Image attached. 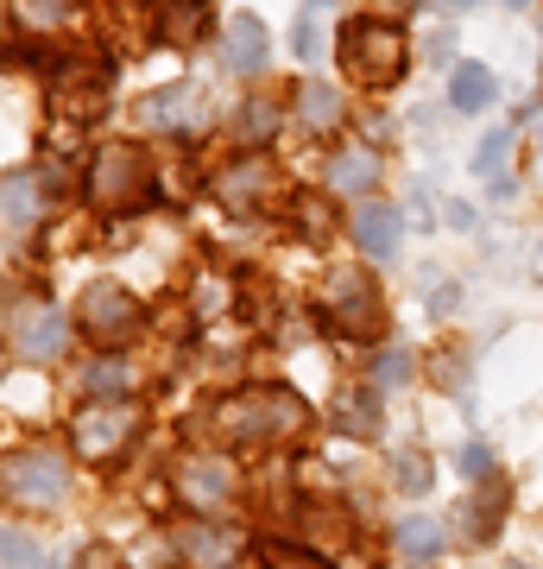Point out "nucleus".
I'll return each mask as SVG.
<instances>
[{
	"instance_id": "ddd939ff",
	"label": "nucleus",
	"mask_w": 543,
	"mask_h": 569,
	"mask_svg": "<svg viewBox=\"0 0 543 569\" xmlns=\"http://www.w3.org/2000/svg\"><path fill=\"white\" fill-rule=\"evenodd\" d=\"M380 146H335L329 152V164H322V190L329 197H354V203H366L373 197V183H380Z\"/></svg>"
},
{
	"instance_id": "9d476101",
	"label": "nucleus",
	"mask_w": 543,
	"mask_h": 569,
	"mask_svg": "<svg viewBox=\"0 0 543 569\" xmlns=\"http://www.w3.org/2000/svg\"><path fill=\"white\" fill-rule=\"evenodd\" d=\"M234 488H241V475H234V462H228V456H215V449H197V456H183V462H178V493L197 512L228 507V500H234Z\"/></svg>"
},
{
	"instance_id": "473e14b6",
	"label": "nucleus",
	"mask_w": 543,
	"mask_h": 569,
	"mask_svg": "<svg viewBox=\"0 0 543 569\" xmlns=\"http://www.w3.org/2000/svg\"><path fill=\"white\" fill-rule=\"evenodd\" d=\"M443 222L449 228H474V203H443Z\"/></svg>"
},
{
	"instance_id": "2f4dec72",
	"label": "nucleus",
	"mask_w": 543,
	"mask_h": 569,
	"mask_svg": "<svg viewBox=\"0 0 543 569\" xmlns=\"http://www.w3.org/2000/svg\"><path fill=\"white\" fill-rule=\"evenodd\" d=\"M436 216H443V209H436V197H430V183H418V190H411V222L436 228Z\"/></svg>"
},
{
	"instance_id": "4be33fe9",
	"label": "nucleus",
	"mask_w": 543,
	"mask_h": 569,
	"mask_svg": "<svg viewBox=\"0 0 543 569\" xmlns=\"http://www.w3.org/2000/svg\"><path fill=\"white\" fill-rule=\"evenodd\" d=\"M39 209H44L39 171H7V234H13V241H20L32 222H39Z\"/></svg>"
},
{
	"instance_id": "6ab92c4d",
	"label": "nucleus",
	"mask_w": 543,
	"mask_h": 569,
	"mask_svg": "<svg viewBox=\"0 0 543 569\" xmlns=\"http://www.w3.org/2000/svg\"><path fill=\"white\" fill-rule=\"evenodd\" d=\"M159 32L171 44H197L202 32H222L215 26V0H159Z\"/></svg>"
},
{
	"instance_id": "cd10ccee",
	"label": "nucleus",
	"mask_w": 543,
	"mask_h": 569,
	"mask_svg": "<svg viewBox=\"0 0 543 569\" xmlns=\"http://www.w3.org/2000/svg\"><path fill=\"white\" fill-rule=\"evenodd\" d=\"M260 563L265 569H335L329 557H316V550H303V545H265Z\"/></svg>"
},
{
	"instance_id": "f3484780",
	"label": "nucleus",
	"mask_w": 543,
	"mask_h": 569,
	"mask_svg": "<svg viewBox=\"0 0 543 569\" xmlns=\"http://www.w3.org/2000/svg\"><path fill=\"white\" fill-rule=\"evenodd\" d=\"M228 127H234L241 152H265V146L279 140V127H284V102L279 96H265V89H253V96L228 114Z\"/></svg>"
},
{
	"instance_id": "0eeeda50",
	"label": "nucleus",
	"mask_w": 543,
	"mask_h": 569,
	"mask_svg": "<svg viewBox=\"0 0 543 569\" xmlns=\"http://www.w3.org/2000/svg\"><path fill=\"white\" fill-rule=\"evenodd\" d=\"M133 430H140V418H133L127 399H95V406H82L77 418H70V437H77L82 462H114V456L133 443Z\"/></svg>"
},
{
	"instance_id": "c756f323",
	"label": "nucleus",
	"mask_w": 543,
	"mask_h": 569,
	"mask_svg": "<svg viewBox=\"0 0 543 569\" xmlns=\"http://www.w3.org/2000/svg\"><path fill=\"white\" fill-rule=\"evenodd\" d=\"M7 569H39V538L20 526H7Z\"/></svg>"
},
{
	"instance_id": "7ed1b4c3",
	"label": "nucleus",
	"mask_w": 543,
	"mask_h": 569,
	"mask_svg": "<svg viewBox=\"0 0 543 569\" xmlns=\"http://www.w3.org/2000/svg\"><path fill=\"white\" fill-rule=\"evenodd\" d=\"M82 183H89V203L101 216H140V209L159 203V171L145 159V146H127V140L101 146L89 171H82Z\"/></svg>"
},
{
	"instance_id": "4c0bfd02",
	"label": "nucleus",
	"mask_w": 543,
	"mask_h": 569,
	"mask_svg": "<svg viewBox=\"0 0 543 569\" xmlns=\"http://www.w3.org/2000/svg\"><path fill=\"white\" fill-rule=\"evenodd\" d=\"M392 7H423V0H392Z\"/></svg>"
},
{
	"instance_id": "c9c22d12",
	"label": "nucleus",
	"mask_w": 543,
	"mask_h": 569,
	"mask_svg": "<svg viewBox=\"0 0 543 569\" xmlns=\"http://www.w3.org/2000/svg\"><path fill=\"white\" fill-rule=\"evenodd\" d=\"M436 7H443V13H467V7H474V0H436Z\"/></svg>"
},
{
	"instance_id": "393cba45",
	"label": "nucleus",
	"mask_w": 543,
	"mask_h": 569,
	"mask_svg": "<svg viewBox=\"0 0 543 569\" xmlns=\"http://www.w3.org/2000/svg\"><path fill=\"white\" fill-rule=\"evenodd\" d=\"M411 380V348H380L373 355V373H366V387L373 392H399Z\"/></svg>"
},
{
	"instance_id": "39448f33",
	"label": "nucleus",
	"mask_w": 543,
	"mask_h": 569,
	"mask_svg": "<svg viewBox=\"0 0 543 569\" xmlns=\"http://www.w3.org/2000/svg\"><path fill=\"white\" fill-rule=\"evenodd\" d=\"M322 323L335 336H348V342L380 336V284L366 279L361 266H335L322 279Z\"/></svg>"
},
{
	"instance_id": "423d86ee",
	"label": "nucleus",
	"mask_w": 543,
	"mask_h": 569,
	"mask_svg": "<svg viewBox=\"0 0 543 569\" xmlns=\"http://www.w3.org/2000/svg\"><path fill=\"white\" fill-rule=\"evenodd\" d=\"M215 197H222V209H234V216L272 209L279 203V164H272V152H234V159L215 171Z\"/></svg>"
},
{
	"instance_id": "f8f14e48",
	"label": "nucleus",
	"mask_w": 543,
	"mask_h": 569,
	"mask_svg": "<svg viewBox=\"0 0 543 569\" xmlns=\"http://www.w3.org/2000/svg\"><path fill=\"white\" fill-rule=\"evenodd\" d=\"M265 63H272V39H265L260 13H228L222 20V70L228 77H265Z\"/></svg>"
},
{
	"instance_id": "aec40b11",
	"label": "nucleus",
	"mask_w": 543,
	"mask_h": 569,
	"mask_svg": "<svg viewBox=\"0 0 543 569\" xmlns=\"http://www.w3.org/2000/svg\"><path fill=\"white\" fill-rule=\"evenodd\" d=\"M329 32H335V0H303L298 7V26H291V51L303 63H322L329 51Z\"/></svg>"
},
{
	"instance_id": "b1692460",
	"label": "nucleus",
	"mask_w": 543,
	"mask_h": 569,
	"mask_svg": "<svg viewBox=\"0 0 543 569\" xmlns=\"http://www.w3.org/2000/svg\"><path fill=\"white\" fill-rule=\"evenodd\" d=\"M399 550H404V557H418V563H436V557H443V526H436V519H423V512L399 519Z\"/></svg>"
},
{
	"instance_id": "f257e3e1",
	"label": "nucleus",
	"mask_w": 543,
	"mask_h": 569,
	"mask_svg": "<svg viewBox=\"0 0 543 569\" xmlns=\"http://www.w3.org/2000/svg\"><path fill=\"white\" fill-rule=\"evenodd\" d=\"M335 63L342 77L366 96H392L404 77H411V32L399 20H380V13H354L335 32Z\"/></svg>"
},
{
	"instance_id": "a211bd4d",
	"label": "nucleus",
	"mask_w": 543,
	"mask_h": 569,
	"mask_svg": "<svg viewBox=\"0 0 543 569\" xmlns=\"http://www.w3.org/2000/svg\"><path fill=\"white\" fill-rule=\"evenodd\" d=\"M449 108H455V114H486V108H500V77L474 58L455 63V70H449Z\"/></svg>"
},
{
	"instance_id": "dca6fc26",
	"label": "nucleus",
	"mask_w": 543,
	"mask_h": 569,
	"mask_svg": "<svg viewBox=\"0 0 543 569\" xmlns=\"http://www.w3.org/2000/svg\"><path fill=\"white\" fill-rule=\"evenodd\" d=\"M291 114H298L303 133H335V127L348 121V102H342V89H335V82L303 77L298 89H291Z\"/></svg>"
},
{
	"instance_id": "5701e85b",
	"label": "nucleus",
	"mask_w": 543,
	"mask_h": 569,
	"mask_svg": "<svg viewBox=\"0 0 543 569\" xmlns=\"http://www.w3.org/2000/svg\"><path fill=\"white\" fill-rule=\"evenodd\" d=\"M133 387H140V380H133V361H127L121 348L82 367V392H89V399H127Z\"/></svg>"
},
{
	"instance_id": "72a5a7b5",
	"label": "nucleus",
	"mask_w": 543,
	"mask_h": 569,
	"mask_svg": "<svg viewBox=\"0 0 543 569\" xmlns=\"http://www.w3.org/2000/svg\"><path fill=\"white\" fill-rule=\"evenodd\" d=\"M449 51H455V32H449V26H443V32H430V58L449 63Z\"/></svg>"
},
{
	"instance_id": "a878e982",
	"label": "nucleus",
	"mask_w": 543,
	"mask_h": 569,
	"mask_svg": "<svg viewBox=\"0 0 543 569\" xmlns=\"http://www.w3.org/2000/svg\"><path fill=\"white\" fill-rule=\"evenodd\" d=\"M500 512H505V493L500 488L486 493V507H481V493H474V500H467V512H462V526L474 531V538H493V531H500Z\"/></svg>"
},
{
	"instance_id": "bb28decb",
	"label": "nucleus",
	"mask_w": 543,
	"mask_h": 569,
	"mask_svg": "<svg viewBox=\"0 0 543 569\" xmlns=\"http://www.w3.org/2000/svg\"><path fill=\"white\" fill-rule=\"evenodd\" d=\"M392 481H399V493H423L430 488V456L399 449V456H392Z\"/></svg>"
},
{
	"instance_id": "f704fd0d",
	"label": "nucleus",
	"mask_w": 543,
	"mask_h": 569,
	"mask_svg": "<svg viewBox=\"0 0 543 569\" xmlns=\"http://www.w3.org/2000/svg\"><path fill=\"white\" fill-rule=\"evenodd\" d=\"M531 178L543 183V133H537V140H531Z\"/></svg>"
},
{
	"instance_id": "ea45409f",
	"label": "nucleus",
	"mask_w": 543,
	"mask_h": 569,
	"mask_svg": "<svg viewBox=\"0 0 543 569\" xmlns=\"http://www.w3.org/2000/svg\"><path fill=\"white\" fill-rule=\"evenodd\" d=\"M519 569H524V563H519Z\"/></svg>"
},
{
	"instance_id": "f03ea898",
	"label": "nucleus",
	"mask_w": 543,
	"mask_h": 569,
	"mask_svg": "<svg viewBox=\"0 0 543 569\" xmlns=\"http://www.w3.org/2000/svg\"><path fill=\"white\" fill-rule=\"evenodd\" d=\"M215 430L228 443H291L310 430V406L291 387H247L215 406Z\"/></svg>"
},
{
	"instance_id": "c85d7f7f",
	"label": "nucleus",
	"mask_w": 543,
	"mask_h": 569,
	"mask_svg": "<svg viewBox=\"0 0 543 569\" xmlns=\"http://www.w3.org/2000/svg\"><path fill=\"white\" fill-rule=\"evenodd\" d=\"M455 305H462V284H455V279H443V272H436V279H423V310H430V317H449Z\"/></svg>"
},
{
	"instance_id": "4468645a",
	"label": "nucleus",
	"mask_w": 543,
	"mask_h": 569,
	"mask_svg": "<svg viewBox=\"0 0 543 569\" xmlns=\"http://www.w3.org/2000/svg\"><path fill=\"white\" fill-rule=\"evenodd\" d=\"M512 159H519V127H486L481 146H474V178L486 183L493 203H512V190H519Z\"/></svg>"
},
{
	"instance_id": "e433bc0d",
	"label": "nucleus",
	"mask_w": 543,
	"mask_h": 569,
	"mask_svg": "<svg viewBox=\"0 0 543 569\" xmlns=\"http://www.w3.org/2000/svg\"><path fill=\"white\" fill-rule=\"evenodd\" d=\"M500 7H512V13H531V7H537V0H500Z\"/></svg>"
},
{
	"instance_id": "6e6552de",
	"label": "nucleus",
	"mask_w": 543,
	"mask_h": 569,
	"mask_svg": "<svg viewBox=\"0 0 543 569\" xmlns=\"http://www.w3.org/2000/svg\"><path fill=\"white\" fill-rule=\"evenodd\" d=\"M140 121L145 133H171V140H197L209 127V108H202V82L178 77V82H159L152 96L140 102Z\"/></svg>"
},
{
	"instance_id": "7c9ffc66",
	"label": "nucleus",
	"mask_w": 543,
	"mask_h": 569,
	"mask_svg": "<svg viewBox=\"0 0 543 569\" xmlns=\"http://www.w3.org/2000/svg\"><path fill=\"white\" fill-rule=\"evenodd\" d=\"M462 475L486 481V475H493V449H486V443H462Z\"/></svg>"
},
{
	"instance_id": "20e7f679",
	"label": "nucleus",
	"mask_w": 543,
	"mask_h": 569,
	"mask_svg": "<svg viewBox=\"0 0 543 569\" xmlns=\"http://www.w3.org/2000/svg\"><path fill=\"white\" fill-rule=\"evenodd\" d=\"M140 323H145L140 298H133L127 284H114V279H95V284H89V291L77 298V329L101 348V355L127 348L133 336H140Z\"/></svg>"
},
{
	"instance_id": "412c9836",
	"label": "nucleus",
	"mask_w": 543,
	"mask_h": 569,
	"mask_svg": "<svg viewBox=\"0 0 543 569\" xmlns=\"http://www.w3.org/2000/svg\"><path fill=\"white\" fill-rule=\"evenodd\" d=\"M178 545H183V557H190L197 569H222V563H234L241 538H234V531H222V526H183Z\"/></svg>"
},
{
	"instance_id": "9b49d317",
	"label": "nucleus",
	"mask_w": 543,
	"mask_h": 569,
	"mask_svg": "<svg viewBox=\"0 0 543 569\" xmlns=\"http://www.w3.org/2000/svg\"><path fill=\"white\" fill-rule=\"evenodd\" d=\"M63 488H70V468L63 456H44V449H26L7 462V493L13 500H32V507H58Z\"/></svg>"
},
{
	"instance_id": "2eb2a0df",
	"label": "nucleus",
	"mask_w": 543,
	"mask_h": 569,
	"mask_svg": "<svg viewBox=\"0 0 543 569\" xmlns=\"http://www.w3.org/2000/svg\"><path fill=\"white\" fill-rule=\"evenodd\" d=\"M354 247H361L366 260H380L392 266L399 260V247H404V216L392 203H380V197H366V203H354Z\"/></svg>"
},
{
	"instance_id": "58836bf2",
	"label": "nucleus",
	"mask_w": 543,
	"mask_h": 569,
	"mask_svg": "<svg viewBox=\"0 0 543 569\" xmlns=\"http://www.w3.org/2000/svg\"><path fill=\"white\" fill-rule=\"evenodd\" d=\"M537 266H543V241H537Z\"/></svg>"
},
{
	"instance_id": "1a4fd4ad",
	"label": "nucleus",
	"mask_w": 543,
	"mask_h": 569,
	"mask_svg": "<svg viewBox=\"0 0 543 569\" xmlns=\"http://www.w3.org/2000/svg\"><path fill=\"white\" fill-rule=\"evenodd\" d=\"M7 336H13V355L26 361H58L63 348H70V317L58 305H13L7 310Z\"/></svg>"
}]
</instances>
